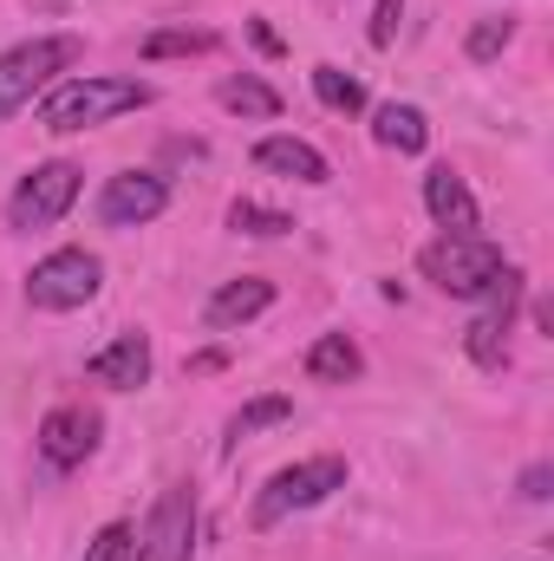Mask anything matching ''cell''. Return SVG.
<instances>
[{
	"mask_svg": "<svg viewBox=\"0 0 554 561\" xmlns=\"http://www.w3.org/2000/svg\"><path fill=\"white\" fill-rule=\"evenodd\" d=\"M157 92L150 79H112V72H85V79H59L46 99H39V125L53 138H72V131H92V125H112L125 112H143Z\"/></svg>",
	"mask_w": 554,
	"mask_h": 561,
	"instance_id": "1",
	"label": "cell"
},
{
	"mask_svg": "<svg viewBox=\"0 0 554 561\" xmlns=\"http://www.w3.org/2000/svg\"><path fill=\"white\" fill-rule=\"evenodd\" d=\"M79 59H85V39L79 33H33V39L7 46L0 53V125L13 112H26L33 99H46Z\"/></svg>",
	"mask_w": 554,
	"mask_h": 561,
	"instance_id": "2",
	"label": "cell"
},
{
	"mask_svg": "<svg viewBox=\"0 0 554 561\" xmlns=\"http://www.w3.org/2000/svg\"><path fill=\"white\" fill-rule=\"evenodd\" d=\"M509 268V255L489 242V236H437L424 255H417V275L430 280L437 294L450 300H483Z\"/></svg>",
	"mask_w": 554,
	"mask_h": 561,
	"instance_id": "3",
	"label": "cell"
},
{
	"mask_svg": "<svg viewBox=\"0 0 554 561\" xmlns=\"http://www.w3.org/2000/svg\"><path fill=\"white\" fill-rule=\"evenodd\" d=\"M333 490H346V457H300V463H287V470H275V477L262 483L249 523H255V529H275V523L300 516V510H320Z\"/></svg>",
	"mask_w": 554,
	"mask_h": 561,
	"instance_id": "4",
	"label": "cell"
},
{
	"mask_svg": "<svg viewBox=\"0 0 554 561\" xmlns=\"http://www.w3.org/2000/svg\"><path fill=\"white\" fill-rule=\"evenodd\" d=\"M79 190H85V170H79V163H66V157L33 163V170L13 183V196H7V229L39 236V229L66 222V209L79 203Z\"/></svg>",
	"mask_w": 554,
	"mask_h": 561,
	"instance_id": "5",
	"label": "cell"
},
{
	"mask_svg": "<svg viewBox=\"0 0 554 561\" xmlns=\"http://www.w3.org/2000/svg\"><path fill=\"white\" fill-rule=\"evenodd\" d=\"M99 287H105V262H99L92 249H53L46 262H33L26 300H33L39 313H79V307L99 300Z\"/></svg>",
	"mask_w": 554,
	"mask_h": 561,
	"instance_id": "6",
	"label": "cell"
},
{
	"mask_svg": "<svg viewBox=\"0 0 554 561\" xmlns=\"http://www.w3.org/2000/svg\"><path fill=\"white\" fill-rule=\"evenodd\" d=\"M131 561H196V490L189 483H170L150 516H143Z\"/></svg>",
	"mask_w": 554,
	"mask_h": 561,
	"instance_id": "7",
	"label": "cell"
},
{
	"mask_svg": "<svg viewBox=\"0 0 554 561\" xmlns=\"http://www.w3.org/2000/svg\"><path fill=\"white\" fill-rule=\"evenodd\" d=\"M516 307H522V268L509 262V268H503V280L483 294V313H476V320H470V333H463V353H470V366H483V373H503V366H509Z\"/></svg>",
	"mask_w": 554,
	"mask_h": 561,
	"instance_id": "8",
	"label": "cell"
},
{
	"mask_svg": "<svg viewBox=\"0 0 554 561\" xmlns=\"http://www.w3.org/2000/svg\"><path fill=\"white\" fill-rule=\"evenodd\" d=\"M170 209V183L157 176V170H118V176H105V190H99V222L105 229H143V222H157Z\"/></svg>",
	"mask_w": 554,
	"mask_h": 561,
	"instance_id": "9",
	"label": "cell"
},
{
	"mask_svg": "<svg viewBox=\"0 0 554 561\" xmlns=\"http://www.w3.org/2000/svg\"><path fill=\"white\" fill-rule=\"evenodd\" d=\"M99 437H105V419L92 405H53L39 419V457H46V470H79L99 450Z\"/></svg>",
	"mask_w": 554,
	"mask_h": 561,
	"instance_id": "10",
	"label": "cell"
},
{
	"mask_svg": "<svg viewBox=\"0 0 554 561\" xmlns=\"http://www.w3.org/2000/svg\"><path fill=\"white\" fill-rule=\"evenodd\" d=\"M150 366H157V353H150V333H118L112 346H99L92 359H85V373H92V386H105V392H138L150 386Z\"/></svg>",
	"mask_w": 554,
	"mask_h": 561,
	"instance_id": "11",
	"label": "cell"
},
{
	"mask_svg": "<svg viewBox=\"0 0 554 561\" xmlns=\"http://www.w3.org/2000/svg\"><path fill=\"white\" fill-rule=\"evenodd\" d=\"M424 209H430V222H437L443 236H476V229H483V209H476L470 183H463L450 163H430V170H424Z\"/></svg>",
	"mask_w": 554,
	"mask_h": 561,
	"instance_id": "12",
	"label": "cell"
},
{
	"mask_svg": "<svg viewBox=\"0 0 554 561\" xmlns=\"http://www.w3.org/2000/svg\"><path fill=\"white\" fill-rule=\"evenodd\" d=\"M268 307H275V280H268V275L222 280V287L209 294V307H203V327H209V333H235V327L262 320Z\"/></svg>",
	"mask_w": 554,
	"mask_h": 561,
	"instance_id": "13",
	"label": "cell"
},
{
	"mask_svg": "<svg viewBox=\"0 0 554 561\" xmlns=\"http://www.w3.org/2000/svg\"><path fill=\"white\" fill-rule=\"evenodd\" d=\"M255 170H268V176H287V183H333V163L313 150L307 138H287V131H275V138L255 144Z\"/></svg>",
	"mask_w": 554,
	"mask_h": 561,
	"instance_id": "14",
	"label": "cell"
},
{
	"mask_svg": "<svg viewBox=\"0 0 554 561\" xmlns=\"http://www.w3.org/2000/svg\"><path fill=\"white\" fill-rule=\"evenodd\" d=\"M366 373V353L353 346V333H320L307 346V379L313 386H353Z\"/></svg>",
	"mask_w": 554,
	"mask_h": 561,
	"instance_id": "15",
	"label": "cell"
},
{
	"mask_svg": "<svg viewBox=\"0 0 554 561\" xmlns=\"http://www.w3.org/2000/svg\"><path fill=\"white\" fill-rule=\"evenodd\" d=\"M372 138L385 144V150H399V157H424V144H430V118L417 112V105H379L372 112Z\"/></svg>",
	"mask_w": 554,
	"mask_h": 561,
	"instance_id": "16",
	"label": "cell"
},
{
	"mask_svg": "<svg viewBox=\"0 0 554 561\" xmlns=\"http://www.w3.org/2000/svg\"><path fill=\"white\" fill-rule=\"evenodd\" d=\"M287 419H293V399H287V392H262V399H249L242 412H229V424H222V450H242L255 431L287 424Z\"/></svg>",
	"mask_w": 554,
	"mask_h": 561,
	"instance_id": "17",
	"label": "cell"
},
{
	"mask_svg": "<svg viewBox=\"0 0 554 561\" xmlns=\"http://www.w3.org/2000/svg\"><path fill=\"white\" fill-rule=\"evenodd\" d=\"M216 105H222V112H235V118H280V92H275V85H262L255 72L222 79V85H216Z\"/></svg>",
	"mask_w": 554,
	"mask_h": 561,
	"instance_id": "18",
	"label": "cell"
},
{
	"mask_svg": "<svg viewBox=\"0 0 554 561\" xmlns=\"http://www.w3.org/2000/svg\"><path fill=\"white\" fill-rule=\"evenodd\" d=\"M313 99H320L326 112H339V118L366 112V85H359L353 72H339V66H313Z\"/></svg>",
	"mask_w": 554,
	"mask_h": 561,
	"instance_id": "19",
	"label": "cell"
},
{
	"mask_svg": "<svg viewBox=\"0 0 554 561\" xmlns=\"http://www.w3.org/2000/svg\"><path fill=\"white\" fill-rule=\"evenodd\" d=\"M229 229H235V236H255V242H275V236L293 229V216H280V209L255 203V196H235V203H229Z\"/></svg>",
	"mask_w": 554,
	"mask_h": 561,
	"instance_id": "20",
	"label": "cell"
},
{
	"mask_svg": "<svg viewBox=\"0 0 554 561\" xmlns=\"http://www.w3.org/2000/svg\"><path fill=\"white\" fill-rule=\"evenodd\" d=\"M222 39L209 33V26H183V33H150L143 39V59L157 66V59H189V53H216Z\"/></svg>",
	"mask_w": 554,
	"mask_h": 561,
	"instance_id": "21",
	"label": "cell"
},
{
	"mask_svg": "<svg viewBox=\"0 0 554 561\" xmlns=\"http://www.w3.org/2000/svg\"><path fill=\"white\" fill-rule=\"evenodd\" d=\"M509 39H516V20H503V13H496V20H476V26L463 33V53H470L476 66H489V59H496Z\"/></svg>",
	"mask_w": 554,
	"mask_h": 561,
	"instance_id": "22",
	"label": "cell"
},
{
	"mask_svg": "<svg viewBox=\"0 0 554 561\" xmlns=\"http://www.w3.org/2000/svg\"><path fill=\"white\" fill-rule=\"evenodd\" d=\"M131 542H138L131 523H105V529L85 542V561H131Z\"/></svg>",
	"mask_w": 554,
	"mask_h": 561,
	"instance_id": "23",
	"label": "cell"
},
{
	"mask_svg": "<svg viewBox=\"0 0 554 561\" xmlns=\"http://www.w3.org/2000/svg\"><path fill=\"white\" fill-rule=\"evenodd\" d=\"M399 20H405V0H379V7H372V26H366V33H372V46H379V53L399 39Z\"/></svg>",
	"mask_w": 554,
	"mask_h": 561,
	"instance_id": "24",
	"label": "cell"
},
{
	"mask_svg": "<svg viewBox=\"0 0 554 561\" xmlns=\"http://www.w3.org/2000/svg\"><path fill=\"white\" fill-rule=\"evenodd\" d=\"M549 483H554L549 457H542V463H529V470H522V503H549Z\"/></svg>",
	"mask_w": 554,
	"mask_h": 561,
	"instance_id": "25",
	"label": "cell"
},
{
	"mask_svg": "<svg viewBox=\"0 0 554 561\" xmlns=\"http://www.w3.org/2000/svg\"><path fill=\"white\" fill-rule=\"evenodd\" d=\"M249 33H255V46H262V53H280V39H275V26H262V20H249Z\"/></svg>",
	"mask_w": 554,
	"mask_h": 561,
	"instance_id": "26",
	"label": "cell"
}]
</instances>
